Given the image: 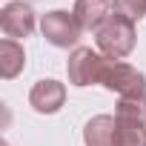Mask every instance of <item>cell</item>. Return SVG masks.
<instances>
[{
	"label": "cell",
	"mask_w": 146,
	"mask_h": 146,
	"mask_svg": "<svg viewBox=\"0 0 146 146\" xmlns=\"http://www.w3.org/2000/svg\"><path fill=\"white\" fill-rule=\"evenodd\" d=\"M3 29L9 35H29L32 32V9L29 6H9L3 12Z\"/></svg>",
	"instance_id": "cell-2"
},
{
	"label": "cell",
	"mask_w": 146,
	"mask_h": 146,
	"mask_svg": "<svg viewBox=\"0 0 146 146\" xmlns=\"http://www.w3.org/2000/svg\"><path fill=\"white\" fill-rule=\"evenodd\" d=\"M32 100H35V106H37L40 112H54L57 103H60V89L54 86V80H43V83L35 89Z\"/></svg>",
	"instance_id": "cell-3"
},
{
	"label": "cell",
	"mask_w": 146,
	"mask_h": 146,
	"mask_svg": "<svg viewBox=\"0 0 146 146\" xmlns=\"http://www.w3.org/2000/svg\"><path fill=\"white\" fill-rule=\"evenodd\" d=\"M43 29H46V35L52 37L54 46H66V43L75 40V26L69 23V17L63 12H52V17L43 20Z\"/></svg>",
	"instance_id": "cell-1"
}]
</instances>
